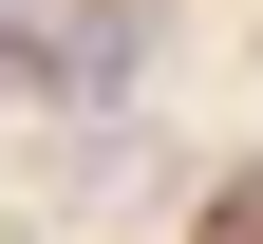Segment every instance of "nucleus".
Here are the masks:
<instances>
[{
	"label": "nucleus",
	"instance_id": "obj_1",
	"mask_svg": "<svg viewBox=\"0 0 263 244\" xmlns=\"http://www.w3.org/2000/svg\"><path fill=\"white\" fill-rule=\"evenodd\" d=\"M207 244H263V188H226V207H207Z\"/></svg>",
	"mask_w": 263,
	"mask_h": 244
}]
</instances>
